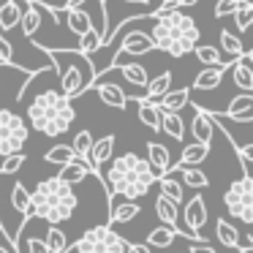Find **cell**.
Instances as JSON below:
<instances>
[{
  "instance_id": "cell-1",
  "label": "cell",
  "mask_w": 253,
  "mask_h": 253,
  "mask_svg": "<svg viewBox=\"0 0 253 253\" xmlns=\"http://www.w3.org/2000/svg\"><path fill=\"white\" fill-rule=\"evenodd\" d=\"M158 174L153 171V166L147 164V158H139L136 153H123L120 158H112V166L104 177L106 185V199H142L147 196V191L155 185Z\"/></svg>"
},
{
  "instance_id": "cell-2",
  "label": "cell",
  "mask_w": 253,
  "mask_h": 253,
  "mask_svg": "<svg viewBox=\"0 0 253 253\" xmlns=\"http://www.w3.org/2000/svg\"><path fill=\"white\" fill-rule=\"evenodd\" d=\"M150 39H153L155 49H164L171 57H182L199 44L202 30L196 28V22L182 8H169L158 19H153Z\"/></svg>"
},
{
  "instance_id": "cell-3",
  "label": "cell",
  "mask_w": 253,
  "mask_h": 253,
  "mask_svg": "<svg viewBox=\"0 0 253 253\" xmlns=\"http://www.w3.org/2000/svg\"><path fill=\"white\" fill-rule=\"evenodd\" d=\"M77 204H79L77 191L63 177H46L30 193V215L46 220V223H66L74 215Z\"/></svg>"
},
{
  "instance_id": "cell-4",
  "label": "cell",
  "mask_w": 253,
  "mask_h": 253,
  "mask_svg": "<svg viewBox=\"0 0 253 253\" xmlns=\"http://www.w3.org/2000/svg\"><path fill=\"white\" fill-rule=\"evenodd\" d=\"M74 117H77V112L71 106V98L63 90L60 93L57 90H44L28 104V123L39 133L52 139L63 136L71 128Z\"/></svg>"
},
{
  "instance_id": "cell-5",
  "label": "cell",
  "mask_w": 253,
  "mask_h": 253,
  "mask_svg": "<svg viewBox=\"0 0 253 253\" xmlns=\"http://www.w3.org/2000/svg\"><path fill=\"white\" fill-rule=\"evenodd\" d=\"M60 55L68 60L66 66H63V71L57 68V71H60V90L74 101L93 87L95 68H93V63H90V57H84L82 52H60Z\"/></svg>"
},
{
  "instance_id": "cell-6",
  "label": "cell",
  "mask_w": 253,
  "mask_h": 253,
  "mask_svg": "<svg viewBox=\"0 0 253 253\" xmlns=\"http://www.w3.org/2000/svg\"><path fill=\"white\" fill-rule=\"evenodd\" d=\"M128 242L115 231L112 223H101L87 229L71 248H77V253H126Z\"/></svg>"
},
{
  "instance_id": "cell-7",
  "label": "cell",
  "mask_w": 253,
  "mask_h": 253,
  "mask_svg": "<svg viewBox=\"0 0 253 253\" xmlns=\"http://www.w3.org/2000/svg\"><path fill=\"white\" fill-rule=\"evenodd\" d=\"M223 204L231 212V218L253 223V177L242 174L240 180L231 182V188L223 193Z\"/></svg>"
},
{
  "instance_id": "cell-8",
  "label": "cell",
  "mask_w": 253,
  "mask_h": 253,
  "mask_svg": "<svg viewBox=\"0 0 253 253\" xmlns=\"http://www.w3.org/2000/svg\"><path fill=\"white\" fill-rule=\"evenodd\" d=\"M28 123L14 109H0V155L19 153L28 142Z\"/></svg>"
},
{
  "instance_id": "cell-9",
  "label": "cell",
  "mask_w": 253,
  "mask_h": 253,
  "mask_svg": "<svg viewBox=\"0 0 253 253\" xmlns=\"http://www.w3.org/2000/svg\"><path fill=\"white\" fill-rule=\"evenodd\" d=\"M155 44L153 39H150V33H144V30H131V33L123 36L120 46H117L115 57H112L109 68H115L117 63H123V57H139V55H147V52H153Z\"/></svg>"
},
{
  "instance_id": "cell-10",
  "label": "cell",
  "mask_w": 253,
  "mask_h": 253,
  "mask_svg": "<svg viewBox=\"0 0 253 253\" xmlns=\"http://www.w3.org/2000/svg\"><path fill=\"white\" fill-rule=\"evenodd\" d=\"M182 223L193 234H199L204 229V223H207V202H204L202 193H196V196H191L185 202V207H182Z\"/></svg>"
},
{
  "instance_id": "cell-11",
  "label": "cell",
  "mask_w": 253,
  "mask_h": 253,
  "mask_svg": "<svg viewBox=\"0 0 253 253\" xmlns=\"http://www.w3.org/2000/svg\"><path fill=\"white\" fill-rule=\"evenodd\" d=\"M229 71H231V79H234L237 87L245 90V93H251L253 90V52L245 49L240 57H234Z\"/></svg>"
},
{
  "instance_id": "cell-12",
  "label": "cell",
  "mask_w": 253,
  "mask_h": 253,
  "mask_svg": "<svg viewBox=\"0 0 253 253\" xmlns=\"http://www.w3.org/2000/svg\"><path fill=\"white\" fill-rule=\"evenodd\" d=\"M112 153H115V133H106V136H101L98 142H93V147H90V169H93V174L101 177V182H104L101 166L112 161ZM104 188H106V185H104Z\"/></svg>"
},
{
  "instance_id": "cell-13",
  "label": "cell",
  "mask_w": 253,
  "mask_h": 253,
  "mask_svg": "<svg viewBox=\"0 0 253 253\" xmlns=\"http://www.w3.org/2000/svg\"><path fill=\"white\" fill-rule=\"evenodd\" d=\"M223 117H229L231 123H251L253 120V95L245 93V90L240 95H234L229 101V106H226Z\"/></svg>"
},
{
  "instance_id": "cell-14",
  "label": "cell",
  "mask_w": 253,
  "mask_h": 253,
  "mask_svg": "<svg viewBox=\"0 0 253 253\" xmlns=\"http://www.w3.org/2000/svg\"><path fill=\"white\" fill-rule=\"evenodd\" d=\"M229 68H231V60H229V63H220V66H204V71L196 74V79H193L191 90H215Z\"/></svg>"
},
{
  "instance_id": "cell-15",
  "label": "cell",
  "mask_w": 253,
  "mask_h": 253,
  "mask_svg": "<svg viewBox=\"0 0 253 253\" xmlns=\"http://www.w3.org/2000/svg\"><path fill=\"white\" fill-rule=\"evenodd\" d=\"M95 87V93H98V98H101V104H106V106H112V109H126L128 106V95L123 93V87L120 84H112V82H95L93 84Z\"/></svg>"
},
{
  "instance_id": "cell-16",
  "label": "cell",
  "mask_w": 253,
  "mask_h": 253,
  "mask_svg": "<svg viewBox=\"0 0 253 253\" xmlns=\"http://www.w3.org/2000/svg\"><path fill=\"white\" fill-rule=\"evenodd\" d=\"M196 109V115H193L191 120V133L196 136V142L207 144V147H212V136H215V123L210 120V115L204 109H199V106H193Z\"/></svg>"
},
{
  "instance_id": "cell-17",
  "label": "cell",
  "mask_w": 253,
  "mask_h": 253,
  "mask_svg": "<svg viewBox=\"0 0 253 253\" xmlns=\"http://www.w3.org/2000/svg\"><path fill=\"white\" fill-rule=\"evenodd\" d=\"M22 3L25 11L19 19V28H22L25 39H36V33L41 30V3H36V0H22Z\"/></svg>"
},
{
  "instance_id": "cell-18",
  "label": "cell",
  "mask_w": 253,
  "mask_h": 253,
  "mask_svg": "<svg viewBox=\"0 0 253 253\" xmlns=\"http://www.w3.org/2000/svg\"><path fill=\"white\" fill-rule=\"evenodd\" d=\"M142 212L133 199H126V202H109V223L117 226V223H131L136 215Z\"/></svg>"
},
{
  "instance_id": "cell-19",
  "label": "cell",
  "mask_w": 253,
  "mask_h": 253,
  "mask_svg": "<svg viewBox=\"0 0 253 253\" xmlns=\"http://www.w3.org/2000/svg\"><path fill=\"white\" fill-rule=\"evenodd\" d=\"M147 164L153 166L155 174H164V171H169L171 166V153L166 144L161 142H147Z\"/></svg>"
},
{
  "instance_id": "cell-20",
  "label": "cell",
  "mask_w": 253,
  "mask_h": 253,
  "mask_svg": "<svg viewBox=\"0 0 253 253\" xmlns=\"http://www.w3.org/2000/svg\"><path fill=\"white\" fill-rule=\"evenodd\" d=\"M155 104H158V109H164V112H180L185 104H191V87H180V90L169 87Z\"/></svg>"
},
{
  "instance_id": "cell-21",
  "label": "cell",
  "mask_w": 253,
  "mask_h": 253,
  "mask_svg": "<svg viewBox=\"0 0 253 253\" xmlns=\"http://www.w3.org/2000/svg\"><path fill=\"white\" fill-rule=\"evenodd\" d=\"M82 3H68V6H63L66 8V25H68V30H71L74 36H79V33H84V30L90 28V14L84 11V8H79Z\"/></svg>"
},
{
  "instance_id": "cell-22",
  "label": "cell",
  "mask_w": 253,
  "mask_h": 253,
  "mask_svg": "<svg viewBox=\"0 0 253 253\" xmlns=\"http://www.w3.org/2000/svg\"><path fill=\"white\" fill-rule=\"evenodd\" d=\"M133 101H136V106H139V112H136L139 120H142L150 131L158 133L161 131V109H158V104H155V101H144L142 95H136Z\"/></svg>"
},
{
  "instance_id": "cell-23",
  "label": "cell",
  "mask_w": 253,
  "mask_h": 253,
  "mask_svg": "<svg viewBox=\"0 0 253 253\" xmlns=\"http://www.w3.org/2000/svg\"><path fill=\"white\" fill-rule=\"evenodd\" d=\"M25 3L22 0H6L0 6V30H14L19 28V19H22Z\"/></svg>"
},
{
  "instance_id": "cell-24",
  "label": "cell",
  "mask_w": 253,
  "mask_h": 253,
  "mask_svg": "<svg viewBox=\"0 0 253 253\" xmlns=\"http://www.w3.org/2000/svg\"><path fill=\"white\" fill-rule=\"evenodd\" d=\"M215 234H218V242H220V245H226L229 251L242 248V240H240V231H237V226L229 223L226 218H218V220H215Z\"/></svg>"
},
{
  "instance_id": "cell-25",
  "label": "cell",
  "mask_w": 253,
  "mask_h": 253,
  "mask_svg": "<svg viewBox=\"0 0 253 253\" xmlns=\"http://www.w3.org/2000/svg\"><path fill=\"white\" fill-rule=\"evenodd\" d=\"M90 164H84V161H79L77 155H74L68 164H63L60 166V174L57 177H63L66 182H71V185H77V182H82V180H87V174H90Z\"/></svg>"
},
{
  "instance_id": "cell-26",
  "label": "cell",
  "mask_w": 253,
  "mask_h": 253,
  "mask_svg": "<svg viewBox=\"0 0 253 253\" xmlns=\"http://www.w3.org/2000/svg\"><path fill=\"white\" fill-rule=\"evenodd\" d=\"M207 155H210L207 144L193 142V144H185V147H182L180 161H177V164H171V166H174V169H177V166H199V164H204V161H207Z\"/></svg>"
},
{
  "instance_id": "cell-27",
  "label": "cell",
  "mask_w": 253,
  "mask_h": 253,
  "mask_svg": "<svg viewBox=\"0 0 253 253\" xmlns=\"http://www.w3.org/2000/svg\"><path fill=\"white\" fill-rule=\"evenodd\" d=\"M158 188L164 196H169L171 202H185V191H182V180H174V171H164V174H158Z\"/></svg>"
},
{
  "instance_id": "cell-28",
  "label": "cell",
  "mask_w": 253,
  "mask_h": 253,
  "mask_svg": "<svg viewBox=\"0 0 253 253\" xmlns=\"http://www.w3.org/2000/svg\"><path fill=\"white\" fill-rule=\"evenodd\" d=\"M161 131H166V136L182 142V139H185V123H182V117L177 115V112L161 109Z\"/></svg>"
},
{
  "instance_id": "cell-29",
  "label": "cell",
  "mask_w": 253,
  "mask_h": 253,
  "mask_svg": "<svg viewBox=\"0 0 253 253\" xmlns=\"http://www.w3.org/2000/svg\"><path fill=\"white\" fill-rule=\"evenodd\" d=\"M169 171H174V174L182 177V182H185L188 188H207L210 185V177L204 174L202 169H196V166H169Z\"/></svg>"
},
{
  "instance_id": "cell-30",
  "label": "cell",
  "mask_w": 253,
  "mask_h": 253,
  "mask_svg": "<svg viewBox=\"0 0 253 253\" xmlns=\"http://www.w3.org/2000/svg\"><path fill=\"white\" fill-rule=\"evenodd\" d=\"M169 87H171V74L169 71L158 74L155 79H147V84H144V101H158Z\"/></svg>"
},
{
  "instance_id": "cell-31",
  "label": "cell",
  "mask_w": 253,
  "mask_h": 253,
  "mask_svg": "<svg viewBox=\"0 0 253 253\" xmlns=\"http://www.w3.org/2000/svg\"><path fill=\"white\" fill-rule=\"evenodd\" d=\"M101 39H104V30H95L93 25H90L84 33H79V52H82L84 57L95 55V52L101 49Z\"/></svg>"
},
{
  "instance_id": "cell-32",
  "label": "cell",
  "mask_w": 253,
  "mask_h": 253,
  "mask_svg": "<svg viewBox=\"0 0 253 253\" xmlns=\"http://www.w3.org/2000/svg\"><path fill=\"white\" fill-rule=\"evenodd\" d=\"M115 68H117V71H120L131 84H136V87H144V84H147V79H150L147 68L139 66V63H117Z\"/></svg>"
},
{
  "instance_id": "cell-33",
  "label": "cell",
  "mask_w": 253,
  "mask_h": 253,
  "mask_svg": "<svg viewBox=\"0 0 253 253\" xmlns=\"http://www.w3.org/2000/svg\"><path fill=\"white\" fill-rule=\"evenodd\" d=\"M174 240H177V231L171 229V226H164V223H161L158 229H153V231L147 234L144 245H150V248H169Z\"/></svg>"
},
{
  "instance_id": "cell-34",
  "label": "cell",
  "mask_w": 253,
  "mask_h": 253,
  "mask_svg": "<svg viewBox=\"0 0 253 253\" xmlns=\"http://www.w3.org/2000/svg\"><path fill=\"white\" fill-rule=\"evenodd\" d=\"M44 242L49 248V253H66L68 251V237L63 234V229H57V223H49Z\"/></svg>"
},
{
  "instance_id": "cell-35",
  "label": "cell",
  "mask_w": 253,
  "mask_h": 253,
  "mask_svg": "<svg viewBox=\"0 0 253 253\" xmlns=\"http://www.w3.org/2000/svg\"><path fill=\"white\" fill-rule=\"evenodd\" d=\"M90 147H93V133H90V131H79L77 136H74V142H71L74 155H77L79 161H84V164H90Z\"/></svg>"
},
{
  "instance_id": "cell-36",
  "label": "cell",
  "mask_w": 253,
  "mask_h": 253,
  "mask_svg": "<svg viewBox=\"0 0 253 253\" xmlns=\"http://www.w3.org/2000/svg\"><path fill=\"white\" fill-rule=\"evenodd\" d=\"M11 207L19 215H30V193L22 182H14V188H11Z\"/></svg>"
},
{
  "instance_id": "cell-37",
  "label": "cell",
  "mask_w": 253,
  "mask_h": 253,
  "mask_svg": "<svg viewBox=\"0 0 253 253\" xmlns=\"http://www.w3.org/2000/svg\"><path fill=\"white\" fill-rule=\"evenodd\" d=\"M220 49L229 55V60H234V57H240L242 52L248 49V46L242 44L237 36H231V30H220Z\"/></svg>"
},
{
  "instance_id": "cell-38",
  "label": "cell",
  "mask_w": 253,
  "mask_h": 253,
  "mask_svg": "<svg viewBox=\"0 0 253 253\" xmlns=\"http://www.w3.org/2000/svg\"><path fill=\"white\" fill-rule=\"evenodd\" d=\"M71 158H74L71 144H55V147L46 150V155H44V161H46V164H52V166H63V164H68Z\"/></svg>"
},
{
  "instance_id": "cell-39",
  "label": "cell",
  "mask_w": 253,
  "mask_h": 253,
  "mask_svg": "<svg viewBox=\"0 0 253 253\" xmlns=\"http://www.w3.org/2000/svg\"><path fill=\"white\" fill-rule=\"evenodd\" d=\"M234 22H237V28L242 30V33H248L251 30V25H253V3H248V0H242L240 6L234 8Z\"/></svg>"
},
{
  "instance_id": "cell-40",
  "label": "cell",
  "mask_w": 253,
  "mask_h": 253,
  "mask_svg": "<svg viewBox=\"0 0 253 253\" xmlns=\"http://www.w3.org/2000/svg\"><path fill=\"white\" fill-rule=\"evenodd\" d=\"M191 52H196L202 66H220V49H215L212 44H196Z\"/></svg>"
},
{
  "instance_id": "cell-41",
  "label": "cell",
  "mask_w": 253,
  "mask_h": 253,
  "mask_svg": "<svg viewBox=\"0 0 253 253\" xmlns=\"http://www.w3.org/2000/svg\"><path fill=\"white\" fill-rule=\"evenodd\" d=\"M25 161H28V155H25L22 150H19V153H11V155H3V161H0V174H17L25 166Z\"/></svg>"
},
{
  "instance_id": "cell-42",
  "label": "cell",
  "mask_w": 253,
  "mask_h": 253,
  "mask_svg": "<svg viewBox=\"0 0 253 253\" xmlns=\"http://www.w3.org/2000/svg\"><path fill=\"white\" fill-rule=\"evenodd\" d=\"M234 153H237V158H240V164H242V171H245V174H251V164H253V144H237Z\"/></svg>"
},
{
  "instance_id": "cell-43",
  "label": "cell",
  "mask_w": 253,
  "mask_h": 253,
  "mask_svg": "<svg viewBox=\"0 0 253 253\" xmlns=\"http://www.w3.org/2000/svg\"><path fill=\"white\" fill-rule=\"evenodd\" d=\"M242 0H218V3H215V19H223V17H229V14H234V8L240 6ZM248 3H251V0H248Z\"/></svg>"
},
{
  "instance_id": "cell-44",
  "label": "cell",
  "mask_w": 253,
  "mask_h": 253,
  "mask_svg": "<svg viewBox=\"0 0 253 253\" xmlns=\"http://www.w3.org/2000/svg\"><path fill=\"white\" fill-rule=\"evenodd\" d=\"M0 63L3 66H14V46L6 41L3 33H0Z\"/></svg>"
},
{
  "instance_id": "cell-45",
  "label": "cell",
  "mask_w": 253,
  "mask_h": 253,
  "mask_svg": "<svg viewBox=\"0 0 253 253\" xmlns=\"http://www.w3.org/2000/svg\"><path fill=\"white\" fill-rule=\"evenodd\" d=\"M28 253H49V248H46V242L41 240V237H30L28 240Z\"/></svg>"
},
{
  "instance_id": "cell-46",
  "label": "cell",
  "mask_w": 253,
  "mask_h": 253,
  "mask_svg": "<svg viewBox=\"0 0 253 253\" xmlns=\"http://www.w3.org/2000/svg\"><path fill=\"white\" fill-rule=\"evenodd\" d=\"M188 253H215V248H210L207 240H199V242H193V245L188 248Z\"/></svg>"
},
{
  "instance_id": "cell-47",
  "label": "cell",
  "mask_w": 253,
  "mask_h": 253,
  "mask_svg": "<svg viewBox=\"0 0 253 253\" xmlns=\"http://www.w3.org/2000/svg\"><path fill=\"white\" fill-rule=\"evenodd\" d=\"M126 253H150V245H144V242H128Z\"/></svg>"
},
{
  "instance_id": "cell-48",
  "label": "cell",
  "mask_w": 253,
  "mask_h": 253,
  "mask_svg": "<svg viewBox=\"0 0 253 253\" xmlns=\"http://www.w3.org/2000/svg\"><path fill=\"white\" fill-rule=\"evenodd\" d=\"M199 0H174V8H191V6H196Z\"/></svg>"
},
{
  "instance_id": "cell-49",
  "label": "cell",
  "mask_w": 253,
  "mask_h": 253,
  "mask_svg": "<svg viewBox=\"0 0 253 253\" xmlns=\"http://www.w3.org/2000/svg\"><path fill=\"white\" fill-rule=\"evenodd\" d=\"M126 3H131V6H147L150 0H126Z\"/></svg>"
},
{
  "instance_id": "cell-50",
  "label": "cell",
  "mask_w": 253,
  "mask_h": 253,
  "mask_svg": "<svg viewBox=\"0 0 253 253\" xmlns=\"http://www.w3.org/2000/svg\"><path fill=\"white\" fill-rule=\"evenodd\" d=\"M68 3H84V0H66V6H68Z\"/></svg>"
},
{
  "instance_id": "cell-51",
  "label": "cell",
  "mask_w": 253,
  "mask_h": 253,
  "mask_svg": "<svg viewBox=\"0 0 253 253\" xmlns=\"http://www.w3.org/2000/svg\"><path fill=\"white\" fill-rule=\"evenodd\" d=\"M0 253H11V251H6V248H0Z\"/></svg>"
},
{
  "instance_id": "cell-52",
  "label": "cell",
  "mask_w": 253,
  "mask_h": 253,
  "mask_svg": "<svg viewBox=\"0 0 253 253\" xmlns=\"http://www.w3.org/2000/svg\"><path fill=\"white\" fill-rule=\"evenodd\" d=\"M161 3H174V0H161Z\"/></svg>"
},
{
  "instance_id": "cell-53",
  "label": "cell",
  "mask_w": 253,
  "mask_h": 253,
  "mask_svg": "<svg viewBox=\"0 0 253 253\" xmlns=\"http://www.w3.org/2000/svg\"><path fill=\"white\" fill-rule=\"evenodd\" d=\"M237 251H240V248H237Z\"/></svg>"
},
{
  "instance_id": "cell-54",
  "label": "cell",
  "mask_w": 253,
  "mask_h": 253,
  "mask_svg": "<svg viewBox=\"0 0 253 253\" xmlns=\"http://www.w3.org/2000/svg\"><path fill=\"white\" fill-rule=\"evenodd\" d=\"M0 66H3V63H0Z\"/></svg>"
}]
</instances>
